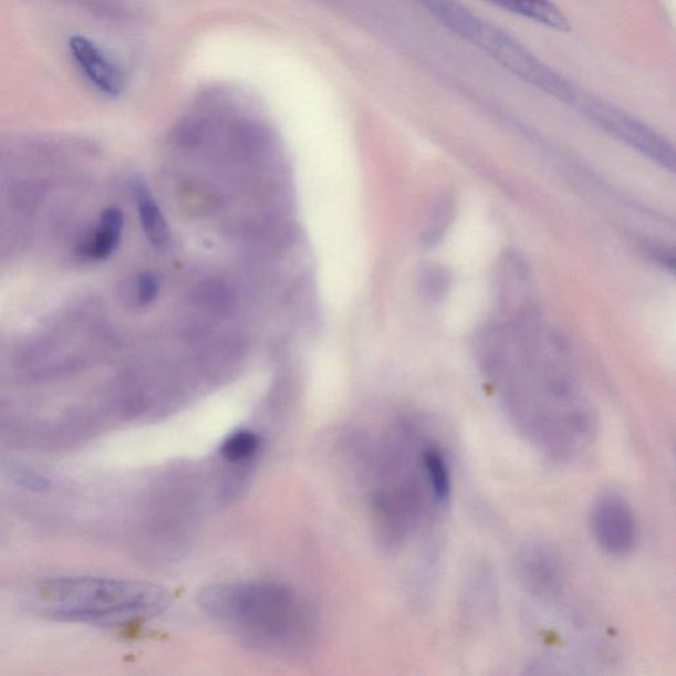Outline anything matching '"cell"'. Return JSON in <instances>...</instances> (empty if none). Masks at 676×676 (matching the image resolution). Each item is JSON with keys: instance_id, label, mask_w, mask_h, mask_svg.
I'll return each instance as SVG.
<instances>
[{"instance_id": "obj_1", "label": "cell", "mask_w": 676, "mask_h": 676, "mask_svg": "<svg viewBox=\"0 0 676 676\" xmlns=\"http://www.w3.org/2000/svg\"><path fill=\"white\" fill-rule=\"evenodd\" d=\"M158 585L111 578L70 576L40 584L32 605L45 617L70 623L122 624L167 610Z\"/></svg>"}, {"instance_id": "obj_2", "label": "cell", "mask_w": 676, "mask_h": 676, "mask_svg": "<svg viewBox=\"0 0 676 676\" xmlns=\"http://www.w3.org/2000/svg\"><path fill=\"white\" fill-rule=\"evenodd\" d=\"M202 610L221 623L237 626L264 646H289L303 636L306 616L290 591L272 584L216 585L200 596Z\"/></svg>"}, {"instance_id": "obj_3", "label": "cell", "mask_w": 676, "mask_h": 676, "mask_svg": "<svg viewBox=\"0 0 676 676\" xmlns=\"http://www.w3.org/2000/svg\"><path fill=\"white\" fill-rule=\"evenodd\" d=\"M416 2L425 7L428 13L457 37L480 48L498 64L507 67L528 84L541 89L542 92L572 107L582 98L583 91L551 66L545 65L521 41L500 27L476 15L459 0H416Z\"/></svg>"}, {"instance_id": "obj_4", "label": "cell", "mask_w": 676, "mask_h": 676, "mask_svg": "<svg viewBox=\"0 0 676 676\" xmlns=\"http://www.w3.org/2000/svg\"><path fill=\"white\" fill-rule=\"evenodd\" d=\"M578 112L605 133L637 149L638 153L658 163L659 166L674 169L673 146L646 123L591 94L586 95Z\"/></svg>"}, {"instance_id": "obj_5", "label": "cell", "mask_w": 676, "mask_h": 676, "mask_svg": "<svg viewBox=\"0 0 676 676\" xmlns=\"http://www.w3.org/2000/svg\"><path fill=\"white\" fill-rule=\"evenodd\" d=\"M592 535L599 548L612 557H625L636 549L638 522L632 505L616 491H605L592 503Z\"/></svg>"}, {"instance_id": "obj_6", "label": "cell", "mask_w": 676, "mask_h": 676, "mask_svg": "<svg viewBox=\"0 0 676 676\" xmlns=\"http://www.w3.org/2000/svg\"><path fill=\"white\" fill-rule=\"evenodd\" d=\"M73 63L95 91L107 97H118L126 87V74L102 48L91 39L73 37L70 40Z\"/></svg>"}, {"instance_id": "obj_7", "label": "cell", "mask_w": 676, "mask_h": 676, "mask_svg": "<svg viewBox=\"0 0 676 676\" xmlns=\"http://www.w3.org/2000/svg\"><path fill=\"white\" fill-rule=\"evenodd\" d=\"M518 575L532 593L554 596L562 589L563 566L548 548L531 545L517 560Z\"/></svg>"}, {"instance_id": "obj_8", "label": "cell", "mask_w": 676, "mask_h": 676, "mask_svg": "<svg viewBox=\"0 0 676 676\" xmlns=\"http://www.w3.org/2000/svg\"><path fill=\"white\" fill-rule=\"evenodd\" d=\"M513 15L559 32L570 31V20L552 0H485Z\"/></svg>"}, {"instance_id": "obj_9", "label": "cell", "mask_w": 676, "mask_h": 676, "mask_svg": "<svg viewBox=\"0 0 676 676\" xmlns=\"http://www.w3.org/2000/svg\"><path fill=\"white\" fill-rule=\"evenodd\" d=\"M125 217L117 208H108L102 214L98 229L82 243L81 254L93 261H105L117 250Z\"/></svg>"}, {"instance_id": "obj_10", "label": "cell", "mask_w": 676, "mask_h": 676, "mask_svg": "<svg viewBox=\"0 0 676 676\" xmlns=\"http://www.w3.org/2000/svg\"><path fill=\"white\" fill-rule=\"evenodd\" d=\"M136 205H138L142 229L155 248H166L170 239L169 228L159 205L153 199L146 183L136 179L133 186Z\"/></svg>"}, {"instance_id": "obj_11", "label": "cell", "mask_w": 676, "mask_h": 676, "mask_svg": "<svg viewBox=\"0 0 676 676\" xmlns=\"http://www.w3.org/2000/svg\"><path fill=\"white\" fill-rule=\"evenodd\" d=\"M422 462L428 488L431 489L435 500L439 503H447L453 495V480H450L446 457L439 449L428 447L423 453Z\"/></svg>"}, {"instance_id": "obj_12", "label": "cell", "mask_w": 676, "mask_h": 676, "mask_svg": "<svg viewBox=\"0 0 676 676\" xmlns=\"http://www.w3.org/2000/svg\"><path fill=\"white\" fill-rule=\"evenodd\" d=\"M418 283L422 298L428 303L438 304L448 295L453 278L444 266L428 263L423 266Z\"/></svg>"}, {"instance_id": "obj_13", "label": "cell", "mask_w": 676, "mask_h": 676, "mask_svg": "<svg viewBox=\"0 0 676 676\" xmlns=\"http://www.w3.org/2000/svg\"><path fill=\"white\" fill-rule=\"evenodd\" d=\"M454 200L449 196H441L431 209V215L428 218V225L425 233L422 235V242L426 248H435L453 222L454 218Z\"/></svg>"}, {"instance_id": "obj_14", "label": "cell", "mask_w": 676, "mask_h": 676, "mask_svg": "<svg viewBox=\"0 0 676 676\" xmlns=\"http://www.w3.org/2000/svg\"><path fill=\"white\" fill-rule=\"evenodd\" d=\"M258 448L259 438L254 433L238 431L223 441L221 456L229 462H241L254 456Z\"/></svg>"}, {"instance_id": "obj_15", "label": "cell", "mask_w": 676, "mask_h": 676, "mask_svg": "<svg viewBox=\"0 0 676 676\" xmlns=\"http://www.w3.org/2000/svg\"><path fill=\"white\" fill-rule=\"evenodd\" d=\"M136 290H138V299L142 305L152 304L156 298L159 295L160 283L158 278L154 274H149V272H145L138 278V284H136Z\"/></svg>"}, {"instance_id": "obj_16", "label": "cell", "mask_w": 676, "mask_h": 676, "mask_svg": "<svg viewBox=\"0 0 676 676\" xmlns=\"http://www.w3.org/2000/svg\"><path fill=\"white\" fill-rule=\"evenodd\" d=\"M18 483L22 485V487L30 488L33 490H41L46 488L48 482L43 477H40L35 474L31 472H19L15 475Z\"/></svg>"}]
</instances>
